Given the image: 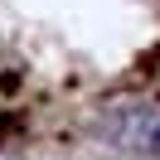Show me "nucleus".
I'll use <instances>...</instances> for the list:
<instances>
[{"mask_svg":"<svg viewBox=\"0 0 160 160\" xmlns=\"http://www.w3.org/2000/svg\"><path fill=\"white\" fill-rule=\"evenodd\" d=\"M117 141L121 150H136V155H160V112L136 107L117 121Z\"/></svg>","mask_w":160,"mask_h":160,"instance_id":"nucleus-1","label":"nucleus"}]
</instances>
